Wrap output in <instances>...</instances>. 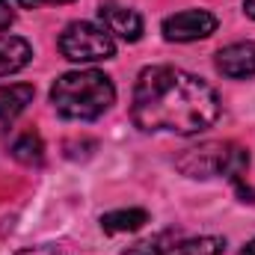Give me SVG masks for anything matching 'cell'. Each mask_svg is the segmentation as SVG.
I'll use <instances>...</instances> for the list:
<instances>
[{
  "label": "cell",
  "mask_w": 255,
  "mask_h": 255,
  "mask_svg": "<svg viewBox=\"0 0 255 255\" xmlns=\"http://www.w3.org/2000/svg\"><path fill=\"white\" fill-rule=\"evenodd\" d=\"M220 95L211 83L175 65H148L139 71L130 98V119L145 133L190 136L220 119Z\"/></svg>",
  "instance_id": "cell-1"
},
{
  "label": "cell",
  "mask_w": 255,
  "mask_h": 255,
  "mask_svg": "<svg viewBox=\"0 0 255 255\" xmlns=\"http://www.w3.org/2000/svg\"><path fill=\"white\" fill-rule=\"evenodd\" d=\"M116 101V86L104 71H68L60 74L51 86V104L63 119L92 122L104 116Z\"/></svg>",
  "instance_id": "cell-2"
},
{
  "label": "cell",
  "mask_w": 255,
  "mask_h": 255,
  "mask_svg": "<svg viewBox=\"0 0 255 255\" xmlns=\"http://www.w3.org/2000/svg\"><path fill=\"white\" fill-rule=\"evenodd\" d=\"M175 166L190 175V178H214V175H223V178H232L238 187L250 169V151L238 142H202L196 148H187Z\"/></svg>",
  "instance_id": "cell-3"
},
{
  "label": "cell",
  "mask_w": 255,
  "mask_h": 255,
  "mask_svg": "<svg viewBox=\"0 0 255 255\" xmlns=\"http://www.w3.org/2000/svg\"><path fill=\"white\" fill-rule=\"evenodd\" d=\"M60 54L71 63H101L116 57V39L89 21H71L60 33Z\"/></svg>",
  "instance_id": "cell-4"
},
{
  "label": "cell",
  "mask_w": 255,
  "mask_h": 255,
  "mask_svg": "<svg viewBox=\"0 0 255 255\" xmlns=\"http://www.w3.org/2000/svg\"><path fill=\"white\" fill-rule=\"evenodd\" d=\"M160 30L166 42H199L217 33V15H211L208 9H184L163 18Z\"/></svg>",
  "instance_id": "cell-5"
},
{
  "label": "cell",
  "mask_w": 255,
  "mask_h": 255,
  "mask_svg": "<svg viewBox=\"0 0 255 255\" xmlns=\"http://www.w3.org/2000/svg\"><path fill=\"white\" fill-rule=\"evenodd\" d=\"M98 18H101V27H104L113 39L139 42V36H142V15H139L136 9L125 6V3L104 0V3L98 6Z\"/></svg>",
  "instance_id": "cell-6"
},
{
  "label": "cell",
  "mask_w": 255,
  "mask_h": 255,
  "mask_svg": "<svg viewBox=\"0 0 255 255\" xmlns=\"http://www.w3.org/2000/svg\"><path fill=\"white\" fill-rule=\"evenodd\" d=\"M217 71L232 80H247L255 74V42H238L217 54Z\"/></svg>",
  "instance_id": "cell-7"
},
{
  "label": "cell",
  "mask_w": 255,
  "mask_h": 255,
  "mask_svg": "<svg viewBox=\"0 0 255 255\" xmlns=\"http://www.w3.org/2000/svg\"><path fill=\"white\" fill-rule=\"evenodd\" d=\"M33 60V48L21 36H0V77H9Z\"/></svg>",
  "instance_id": "cell-8"
},
{
  "label": "cell",
  "mask_w": 255,
  "mask_h": 255,
  "mask_svg": "<svg viewBox=\"0 0 255 255\" xmlns=\"http://www.w3.org/2000/svg\"><path fill=\"white\" fill-rule=\"evenodd\" d=\"M223 253H226V238H217V235L181 238V235H175L160 255H223Z\"/></svg>",
  "instance_id": "cell-9"
},
{
  "label": "cell",
  "mask_w": 255,
  "mask_h": 255,
  "mask_svg": "<svg viewBox=\"0 0 255 255\" xmlns=\"http://www.w3.org/2000/svg\"><path fill=\"white\" fill-rule=\"evenodd\" d=\"M36 89L33 83H9L0 86V122H12L18 113L27 110V104L33 101Z\"/></svg>",
  "instance_id": "cell-10"
},
{
  "label": "cell",
  "mask_w": 255,
  "mask_h": 255,
  "mask_svg": "<svg viewBox=\"0 0 255 255\" xmlns=\"http://www.w3.org/2000/svg\"><path fill=\"white\" fill-rule=\"evenodd\" d=\"M148 223V214L142 208H122V211H110L101 217V229L107 235H125V232H136Z\"/></svg>",
  "instance_id": "cell-11"
},
{
  "label": "cell",
  "mask_w": 255,
  "mask_h": 255,
  "mask_svg": "<svg viewBox=\"0 0 255 255\" xmlns=\"http://www.w3.org/2000/svg\"><path fill=\"white\" fill-rule=\"evenodd\" d=\"M9 151H12V157H15L18 163H27V166H39V163L45 160V142H42V136L33 133V130L15 136V142H12Z\"/></svg>",
  "instance_id": "cell-12"
},
{
  "label": "cell",
  "mask_w": 255,
  "mask_h": 255,
  "mask_svg": "<svg viewBox=\"0 0 255 255\" xmlns=\"http://www.w3.org/2000/svg\"><path fill=\"white\" fill-rule=\"evenodd\" d=\"M15 255H68L63 247H54V244H45V247H30V250H21Z\"/></svg>",
  "instance_id": "cell-13"
},
{
  "label": "cell",
  "mask_w": 255,
  "mask_h": 255,
  "mask_svg": "<svg viewBox=\"0 0 255 255\" xmlns=\"http://www.w3.org/2000/svg\"><path fill=\"white\" fill-rule=\"evenodd\" d=\"M12 21H15L12 6H9L6 0H0V33H3V30H9V27H12Z\"/></svg>",
  "instance_id": "cell-14"
},
{
  "label": "cell",
  "mask_w": 255,
  "mask_h": 255,
  "mask_svg": "<svg viewBox=\"0 0 255 255\" xmlns=\"http://www.w3.org/2000/svg\"><path fill=\"white\" fill-rule=\"evenodd\" d=\"M18 6H27V9H33V6H45V3H51V6H57V3H71V0H15Z\"/></svg>",
  "instance_id": "cell-15"
},
{
  "label": "cell",
  "mask_w": 255,
  "mask_h": 255,
  "mask_svg": "<svg viewBox=\"0 0 255 255\" xmlns=\"http://www.w3.org/2000/svg\"><path fill=\"white\" fill-rule=\"evenodd\" d=\"M244 12H247L250 18H255V0H244Z\"/></svg>",
  "instance_id": "cell-16"
},
{
  "label": "cell",
  "mask_w": 255,
  "mask_h": 255,
  "mask_svg": "<svg viewBox=\"0 0 255 255\" xmlns=\"http://www.w3.org/2000/svg\"><path fill=\"white\" fill-rule=\"evenodd\" d=\"M238 255H255V241H250V244H247V247H244Z\"/></svg>",
  "instance_id": "cell-17"
}]
</instances>
